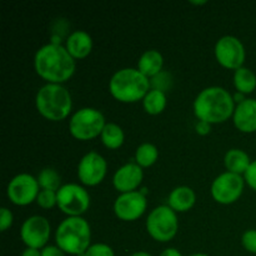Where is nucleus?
Returning a JSON list of instances; mask_svg holds the SVG:
<instances>
[{
	"label": "nucleus",
	"mask_w": 256,
	"mask_h": 256,
	"mask_svg": "<svg viewBox=\"0 0 256 256\" xmlns=\"http://www.w3.org/2000/svg\"><path fill=\"white\" fill-rule=\"evenodd\" d=\"M42 256H65V252L58 245H46L42 249Z\"/></svg>",
	"instance_id": "2f4dec72"
},
{
	"label": "nucleus",
	"mask_w": 256,
	"mask_h": 256,
	"mask_svg": "<svg viewBox=\"0 0 256 256\" xmlns=\"http://www.w3.org/2000/svg\"><path fill=\"white\" fill-rule=\"evenodd\" d=\"M148 234L158 242H169L174 239L179 230L178 215L169 205L154 208L145 222Z\"/></svg>",
	"instance_id": "0eeeda50"
},
{
	"label": "nucleus",
	"mask_w": 256,
	"mask_h": 256,
	"mask_svg": "<svg viewBox=\"0 0 256 256\" xmlns=\"http://www.w3.org/2000/svg\"><path fill=\"white\" fill-rule=\"evenodd\" d=\"M38 182L42 190H52V192H58L62 185V178L58 174V172L52 168H44L39 175L36 176Z\"/></svg>",
	"instance_id": "393cba45"
},
{
	"label": "nucleus",
	"mask_w": 256,
	"mask_h": 256,
	"mask_svg": "<svg viewBox=\"0 0 256 256\" xmlns=\"http://www.w3.org/2000/svg\"><path fill=\"white\" fill-rule=\"evenodd\" d=\"M166 92H160V90L150 89L142 99V108H144L145 112L152 115V116L162 114L166 109Z\"/></svg>",
	"instance_id": "4be33fe9"
},
{
	"label": "nucleus",
	"mask_w": 256,
	"mask_h": 256,
	"mask_svg": "<svg viewBox=\"0 0 256 256\" xmlns=\"http://www.w3.org/2000/svg\"><path fill=\"white\" fill-rule=\"evenodd\" d=\"M216 62L228 70H238L244 66L246 59L245 46L239 38L225 35L216 42L214 48Z\"/></svg>",
	"instance_id": "9d476101"
},
{
	"label": "nucleus",
	"mask_w": 256,
	"mask_h": 256,
	"mask_svg": "<svg viewBox=\"0 0 256 256\" xmlns=\"http://www.w3.org/2000/svg\"><path fill=\"white\" fill-rule=\"evenodd\" d=\"M252 164L249 154L242 149H230L228 150L224 156V165L226 168V172L232 174L242 175L246 172Z\"/></svg>",
	"instance_id": "aec40b11"
},
{
	"label": "nucleus",
	"mask_w": 256,
	"mask_h": 256,
	"mask_svg": "<svg viewBox=\"0 0 256 256\" xmlns=\"http://www.w3.org/2000/svg\"><path fill=\"white\" fill-rule=\"evenodd\" d=\"M144 179V172L136 162H128L112 175V186L120 194L136 192Z\"/></svg>",
	"instance_id": "2eb2a0df"
},
{
	"label": "nucleus",
	"mask_w": 256,
	"mask_h": 256,
	"mask_svg": "<svg viewBox=\"0 0 256 256\" xmlns=\"http://www.w3.org/2000/svg\"><path fill=\"white\" fill-rule=\"evenodd\" d=\"M159 159V150L152 142H142L135 150L134 160L140 168H150Z\"/></svg>",
	"instance_id": "b1692460"
},
{
	"label": "nucleus",
	"mask_w": 256,
	"mask_h": 256,
	"mask_svg": "<svg viewBox=\"0 0 256 256\" xmlns=\"http://www.w3.org/2000/svg\"><path fill=\"white\" fill-rule=\"evenodd\" d=\"M159 256H182V252H180L178 249H175V248H168V249L162 250Z\"/></svg>",
	"instance_id": "72a5a7b5"
},
{
	"label": "nucleus",
	"mask_w": 256,
	"mask_h": 256,
	"mask_svg": "<svg viewBox=\"0 0 256 256\" xmlns=\"http://www.w3.org/2000/svg\"><path fill=\"white\" fill-rule=\"evenodd\" d=\"M172 75L168 72L162 70V72H159L158 75H155L154 78L150 79V88L155 90H160V92H166L168 90L172 88Z\"/></svg>",
	"instance_id": "a878e982"
},
{
	"label": "nucleus",
	"mask_w": 256,
	"mask_h": 256,
	"mask_svg": "<svg viewBox=\"0 0 256 256\" xmlns=\"http://www.w3.org/2000/svg\"><path fill=\"white\" fill-rule=\"evenodd\" d=\"M36 202L42 209L50 210L52 208L58 206V194L56 192L52 190H40L39 195L36 198Z\"/></svg>",
	"instance_id": "bb28decb"
},
{
	"label": "nucleus",
	"mask_w": 256,
	"mask_h": 256,
	"mask_svg": "<svg viewBox=\"0 0 256 256\" xmlns=\"http://www.w3.org/2000/svg\"><path fill=\"white\" fill-rule=\"evenodd\" d=\"M35 108L44 119L62 122L72 112V94L62 84H45L35 95Z\"/></svg>",
	"instance_id": "20e7f679"
},
{
	"label": "nucleus",
	"mask_w": 256,
	"mask_h": 256,
	"mask_svg": "<svg viewBox=\"0 0 256 256\" xmlns=\"http://www.w3.org/2000/svg\"><path fill=\"white\" fill-rule=\"evenodd\" d=\"M150 88V80L138 68H124L114 72L109 82L110 95L124 104H132L144 99Z\"/></svg>",
	"instance_id": "39448f33"
},
{
	"label": "nucleus",
	"mask_w": 256,
	"mask_h": 256,
	"mask_svg": "<svg viewBox=\"0 0 256 256\" xmlns=\"http://www.w3.org/2000/svg\"><path fill=\"white\" fill-rule=\"evenodd\" d=\"M190 256H210V255L202 254V252H198V254H192V255H190Z\"/></svg>",
	"instance_id": "58836bf2"
},
{
	"label": "nucleus",
	"mask_w": 256,
	"mask_h": 256,
	"mask_svg": "<svg viewBox=\"0 0 256 256\" xmlns=\"http://www.w3.org/2000/svg\"><path fill=\"white\" fill-rule=\"evenodd\" d=\"M162 68H164V56L158 50L150 49L140 55L139 62H138V70L149 80L162 72Z\"/></svg>",
	"instance_id": "6ab92c4d"
},
{
	"label": "nucleus",
	"mask_w": 256,
	"mask_h": 256,
	"mask_svg": "<svg viewBox=\"0 0 256 256\" xmlns=\"http://www.w3.org/2000/svg\"><path fill=\"white\" fill-rule=\"evenodd\" d=\"M234 126L244 134L256 132V99H246L235 106L232 115Z\"/></svg>",
	"instance_id": "dca6fc26"
},
{
	"label": "nucleus",
	"mask_w": 256,
	"mask_h": 256,
	"mask_svg": "<svg viewBox=\"0 0 256 256\" xmlns=\"http://www.w3.org/2000/svg\"><path fill=\"white\" fill-rule=\"evenodd\" d=\"M55 245L65 254L80 256L92 245V228L82 216H68L55 230Z\"/></svg>",
	"instance_id": "7ed1b4c3"
},
{
	"label": "nucleus",
	"mask_w": 256,
	"mask_h": 256,
	"mask_svg": "<svg viewBox=\"0 0 256 256\" xmlns=\"http://www.w3.org/2000/svg\"><path fill=\"white\" fill-rule=\"evenodd\" d=\"M64 46L75 60L85 59L92 50V38L84 30H75L66 38Z\"/></svg>",
	"instance_id": "f3484780"
},
{
	"label": "nucleus",
	"mask_w": 256,
	"mask_h": 256,
	"mask_svg": "<svg viewBox=\"0 0 256 256\" xmlns=\"http://www.w3.org/2000/svg\"><path fill=\"white\" fill-rule=\"evenodd\" d=\"M58 208L66 216H82L89 210L90 194L82 185L64 184L56 192Z\"/></svg>",
	"instance_id": "6e6552de"
},
{
	"label": "nucleus",
	"mask_w": 256,
	"mask_h": 256,
	"mask_svg": "<svg viewBox=\"0 0 256 256\" xmlns=\"http://www.w3.org/2000/svg\"><path fill=\"white\" fill-rule=\"evenodd\" d=\"M244 180L245 184L256 192V160H252V164H250L249 169L246 170V172L244 174Z\"/></svg>",
	"instance_id": "7c9ffc66"
},
{
	"label": "nucleus",
	"mask_w": 256,
	"mask_h": 256,
	"mask_svg": "<svg viewBox=\"0 0 256 256\" xmlns=\"http://www.w3.org/2000/svg\"><path fill=\"white\" fill-rule=\"evenodd\" d=\"M190 4L192 5H198V6H202V5L208 4L206 0H200V2H196V0H190Z\"/></svg>",
	"instance_id": "e433bc0d"
},
{
	"label": "nucleus",
	"mask_w": 256,
	"mask_h": 256,
	"mask_svg": "<svg viewBox=\"0 0 256 256\" xmlns=\"http://www.w3.org/2000/svg\"><path fill=\"white\" fill-rule=\"evenodd\" d=\"M235 106L232 95L222 86L205 88L192 102V110L198 120L212 125L228 122L234 115Z\"/></svg>",
	"instance_id": "f03ea898"
},
{
	"label": "nucleus",
	"mask_w": 256,
	"mask_h": 256,
	"mask_svg": "<svg viewBox=\"0 0 256 256\" xmlns=\"http://www.w3.org/2000/svg\"><path fill=\"white\" fill-rule=\"evenodd\" d=\"M195 132H196L198 135L205 136V135L210 134V132H212V124L205 122H198L196 125H195Z\"/></svg>",
	"instance_id": "473e14b6"
},
{
	"label": "nucleus",
	"mask_w": 256,
	"mask_h": 256,
	"mask_svg": "<svg viewBox=\"0 0 256 256\" xmlns=\"http://www.w3.org/2000/svg\"><path fill=\"white\" fill-rule=\"evenodd\" d=\"M102 145L110 150H116L122 146L125 142V132L120 125L115 122H106L102 135H100Z\"/></svg>",
	"instance_id": "412c9836"
},
{
	"label": "nucleus",
	"mask_w": 256,
	"mask_h": 256,
	"mask_svg": "<svg viewBox=\"0 0 256 256\" xmlns=\"http://www.w3.org/2000/svg\"><path fill=\"white\" fill-rule=\"evenodd\" d=\"M244 188L245 180L242 175L225 172L212 180L210 194L218 204L232 205L242 198Z\"/></svg>",
	"instance_id": "1a4fd4ad"
},
{
	"label": "nucleus",
	"mask_w": 256,
	"mask_h": 256,
	"mask_svg": "<svg viewBox=\"0 0 256 256\" xmlns=\"http://www.w3.org/2000/svg\"><path fill=\"white\" fill-rule=\"evenodd\" d=\"M234 86L238 92L249 95L256 89V75L252 69L242 66L234 72Z\"/></svg>",
	"instance_id": "5701e85b"
},
{
	"label": "nucleus",
	"mask_w": 256,
	"mask_h": 256,
	"mask_svg": "<svg viewBox=\"0 0 256 256\" xmlns=\"http://www.w3.org/2000/svg\"><path fill=\"white\" fill-rule=\"evenodd\" d=\"M40 192L38 179L28 172H22L12 178L6 186V195L10 202L16 206H28L36 202Z\"/></svg>",
	"instance_id": "9b49d317"
},
{
	"label": "nucleus",
	"mask_w": 256,
	"mask_h": 256,
	"mask_svg": "<svg viewBox=\"0 0 256 256\" xmlns=\"http://www.w3.org/2000/svg\"><path fill=\"white\" fill-rule=\"evenodd\" d=\"M114 214L119 220L132 222L139 220L148 209L146 195L140 190L120 194L114 202Z\"/></svg>",
	"instance_id": "ddd939ff"
},
{
	"label": "nucleus",
	"mask_w": 256,
	"mask_h": 256,
	"mask_svg": "<svg viewBox=\"0 0 256 256\" xmlns=\"http://www.w3.org/2000/svg\"><path fill=\"white\" fill-rule=\"evenodd\" d=\"M20 256H42V250L32 249V248H25L24 252Z\"/></svg>",
	"instance_id": "f704fd0d"
},
{
	"label": "nucleus",
	"mask_w": 256,
	"mask_h": 256,
	"mask_svg": "<svg viewBox=\"0 0 256 256\" xmlns=\"http://www.w3.org/2000/svg\"><path fill=\"white\" fill-rule=\"evenodd\" d=\"M14 222V215H12V210L8 208H2L0 209V232H6L10 229Z\"/></svg>",
	"instance_id": "c756f323"
},
{
	"label": "nucleus",
	"mask_w": 256,
	"mask_h": 256,
	"mask_svg": "<svg viewBox=\"0 0 256 256\" xmlns=\"http://www.w3.org/2000/svg\"><path fill=\"white\" fill-rule=\"evenodd\" d=\"M34 69L46 84H64L75 74L76 62L62 44L42 45L34 55Z\"/></svg>",
	"instance_id": "f257e3e1"
},
{
	"label": "nucleus",
	"mask_w": 256,
	"mask_h": 256,
	"mask_svg": "<svg viewBox=\"0 0 256 256\" xmlns=\"http://www.w3.org/2000/svg\"><path fill=\"white\" fill-rule=\"evenodd\" d=\"M105 125V116L100 110L95 108H82L70 118L69 132L74 139L88 142L100 136Z\"/></svg>",
	"instance_id": "423d86ee"
},
{
	"label": "nucleus",
	"mask_w": 256,
	"mask_h": 256,
	"mask_svg": "<svg viewBox=\"0 0 256 256\" xmlns=\"http://www.w3.org/2000/svg\"><path fill=\"white\" fill-rule=\"evenodd\" d=\"M52 235V225L45 216L32 215L28 218L20 229V239L26 248L42 250L48 245Z\"/></svg>",
	"instance_id": "f8f14e48"
},
{
	"label": "nucleus",
	"mask_w": 256,
	"mask_h": 256,
	"mask_svg": "<svg viewBox=\"0 0 256 256\" xmlns=\"http://www.w3.org/2000/svg\"><path fill=\"white\" fill-rule=\"evenodd\" d=\"M108 172V162L102 155L89 152L78 164V178L84 186H96L104 182Z\"/></svg>",
	"instance_id": "4468645a"
},
{
	"label": "nucleus",
	"mask_w": 256,
	"mask_h": 256,
	"mask_svg": "<svg viewBox=\"0 0 256 256\" xmlns=\"http://www.w3.org/2000/svg\"><path fill=\"white\" fill-rule=\"evenodd\" d=\"M196 202V194L194 190L186 185L176 186L170 192L168 198V205L175 212H186L194 208Z\"/></svg>",
	"instance_id": "a211bd4d"
},
{
	"label": "nucleus",
	"mask_w": 256,
	"mask_h": 256,
	"mask_svg": "<svg viewBox=\"0 0 256 256\" xmlns=\"http://www.w3.org/2000/svg\"><path fill=\"white\" fill-rule=\"evenodd\" d=\"M232 99H234V102H235V104H240V102H245V100L248 99L246 98V95L245 94H242V92H235L234 95H232Z\"/></svg>",
	"instance_id": "c9c22d12"
},
{
	"label": "nucleus",
	"mask_w": 256,
	"mask_h": 256,
	"mask_svg": "<svg viewBox=\"0 0 256 256\" xmlns=\"http://www.w3.org/2000/svg\"><path fill=\"white\" fill-rule=\"evenodd\" d=\"M130 256H152V255H150L149 252H136Z\"/></svg>",
	"instance_id": "4c0bfd02"
},
{
	"label": "nucleus",
	"mask_w": 256,
	"mask_h": 256,
	"mask_svg": "<svg viewBox=\"0 0 256 256\" xmlns=\"http://www.w3.org/2000/svg\"><path fill=\"white\" fill-rule=\"evenodd\" d=\"M84 256H115V252L110 245L104 244V242H96V244L90 245Z\"/></svg>",
	"instance_id": "cd10ccee"
},
{
	"label": "nucleus",
	"mask_w": 256,
	"mask_h": 256,
	"mask_svg": "<svg viewBox=\"0 0 256 256\" xmlns=\"http://www.w3.org/2000/svg\"><path fill=\"white\" fill-rule=\"evenodd\" d=\"M242 245L248 252L256 254V230L249 229L242 234Z\"/></svg>",
	"instance_id": "c85d7f7f"
}]
</instances>
